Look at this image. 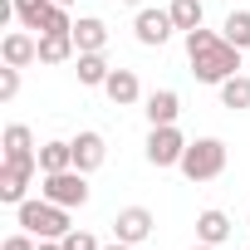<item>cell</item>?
<instances>
[{
	"mask_svg": "<svg viewBox=\"0 0 250 250\" xmlns=\"http://www.w3.org/2000/svg\"><path fill=\"white\" fill-rule=\"evenodd\" d=\"M74 74H79V83L103 88V83H108V74H113V64H108L103 54H79V59H74Z\"/></svg>",
	"mask_w": 250,
	"mask_h": 250,
	"instance_id": "e0dca14e",
	"label": "cell"
},
{
	"mask_svg": "<svg viewBox=\"0 0 250 250\" xmlns=\"http://www.w3.org/2000/svg\"><path fill=\"white\" fill-rule=\"evenodd\" d=\"M103 93H108V103H113V108H133V103L143 98V83H138V74H133V69H113V74H108V83H103Z\"/></svg>",
	"mask_w": 250,
	"mask_h": 250,
	"instance_id": "30bf717a",
	"label": "cell"
},
{
	"mask_svg": "<svg viewBox=\"0 0 250 250\" xmlns=\"http://www.w3.org/2000/svg\"><path fill=\"white\" fill-rule=\"evenodd\" d=\"M0 143H5V162H30V157H40V147H35V133L25 128V123H10Z\"/></svg>",
	"mask_w": 250,
	"mask_h": 250,
	"instance_id": "5bb4252c",
	"label": "cell"
},
{
	"mask_svg": "<svg viewBox=\"0 0 250 250\" xmlns=\"http://www.w3.org/2000/svg\"><path fill=\"white\" fill-rule=\"evenodd\" d=\"M196 240H206V245H221V240H230V216L226 211H201L196 216Z\"/></svg>",
	"mask_w": 250,
	"mask_h": 250,
	"instance_id": "2e32d148",
	"label": "cell"
},
{
	"mask_svg": "<svg viewBox=\"0 0 250 250\" xmlns=\"http://www.w3.org/2000/svg\"><path fill=\"white\" fill-rule=\"evenodd\" d=\"M143 113H147V123H152V128H167V123H177V113H182V98H177L172 88H152Z\"/></svg>",
	"mask_w": 250,
	"mask_h": 250,
	"instance_id": "7c38bea8",
	"label": "cell"
},
{
	"mask_svg": "<svg viewBox=\"0 0 250 250\" xmlns=\"http://www.w3.org/2000/svg\"><path fill=\"white\" fill-rule=\"evenodd\" d=\"M172 25L182 30V35H191V30H201V20H206V10H201V0H172Z\"/></svg>",
	"mask_w": 250,
	"mask_h": 250,
	"instance_id": "d6986e66",
	"label": "cell"
},
{
	"mask_svg": "<svg viewBox=\"0 0 250 250\" xmlns=\"http://www.w3.org/2000/svg\"><path fill=\"white\" fill-rule=\"evenodd\" d=\"M191 250H216V245H206V240H201V245H191Z\"/></svg>",
	"mask_w": 250,
	"mask_h": 250,
	"instance_id": "f1b7e54d",
	"label": "cell"
},
{
	"mask_svg": "<svg viewBox=\"0 0 250 250\" xmlns=\"http://www.w3.org/2000/svg\"><path fill=\"white\" fill-rule=\"evenodd\" d=\"M0 250H40V240H35L30 230H20V235H10V240L0 245Z\"/></svg>",
	"mask_w": 250,
	"mask_h": 250,
	"instance_id": "484cf974",
	"label": "cell"
},
{
	"mask_svg": "<svg viewBox=\"0 0 250 250\" xmlns=\"http://www.w3.org/2000/svg\"><path fill=\"white\" fill-rule=\"evenodd\" d=\"M74 143V167L79 172H98L103 167V157H108V143H103V133H79V138H69Z\"/></svg>",
	"mask_w": 250,
	"mask_h": 250,
	"instance_id": "9c48e42d",
	"label": "cell"
},
{
	"mask_svg": "<svg viewBox=\"0 0 250 250\" xmlns=\"http://www.w3.org/2000/svg\"><path fill=\"white\" fill-rule=\"evenodd\" d=\"M54 5H74V0H54Z\"/></svg>",
	"mask_w": 250,
	"mask_h": 250,
	"instance_id": "4dcf8cb0",
	"label": "cell"
},
{
	"mask_svg": "<svg viewBox=\"0 0 250 250\" xmlns=\"http://www.w3.org/2000/svg\"><path fill=\"white\" fill-rule=\"evenodd\" d=\"M74 44H79V54H103V44H108V25H103L98 15L74 20Z\"/></svg>",
	"mask_w": 250,
	"mask_h": 250,
	"instance_id": "4fadbf2b",
	"label": "cell"
},
{
	"mask_svg": "<svg viewBox=\"0 0 250 250\" xmlns=\"http://www.w3.org/2000/svg\"><path fill=\"white\" fill-rule=\"evenodd\" d=\"M15 93H20V69H15V64H5V69H0V98L10 103Z\"/></svg>",
	"mask_w": 250,
	"mask_h": 250,
	"instance_id": "cb8c5ba5",
	"label": "cell"
},
{
	"mask_svg": "<svg viewBox=\"0 0 250 250\" xmlns=\"http://www.w3.org/2000/svg\"><path fill=\"white\" fill-rule=\"evenodd\" d=\"M221 35H226L235 49H250V10H230L226 25H221Z\"/></svg>",
	"mask_w": 250,
	"mask_h": 250,
	"instance_id": "44dd1931",
	"label": "cell"
},
{
	"mask_svg": "<svg viewBox=\"0 0 250 250\" xmlns=\"http://www.w3.org/2000/svg\"><path fill=\"white\" fill-rule=\"evenodd\" d=\"M69 59H79L74 35H40V64H69Z\"/></svg>",
	"mask_w": 250,
	"mask_h": 250,
	"instance_id": "9a60e30c",
	"label": "cell"
},
{
	"mask_svg": "<svg viewBox=\"0 0 250 250\" xmlns=\"http://www.w3.org/2000/svg\"><path fill=\"white\" fill-rule=\"evenodd\" d=\"M0 59L15 64V69H25V64H35V59H40V40H30L25 30H10L5 40H0Z\"/></svg>",
	"mask_w": 250,
	"mask_h": 250,
	"instance_id": "8fae6325",
	"label": "cell"
},
{
	"mask_svg": "<svg viewBox=\"0 0 250 250\" xmlns=\"http://www.w3.org/2000/svg\"><path fill=\"white\" fill-rule=\"evenodd\" d=\"M216 88H221V108H235V113L250 108V79H245V74H230V79L216 83Z\"/></svg>",
	"mask_w": 250,
	"mask_h": 250,
	"instance_id": "ffe728a7",
	"label": "cell"
},
{
	"mask_svg": "<svg viewBox=\"0 0 250 250\" xmlns=\"http://www.w3.org/2000/svg\"><path fill=\"white\" fill-rule=\"evenodd\" d=\"M35 172H40V157H30V162H5V167H0V201L20 206L25 191H30V182H35Z\"/></svg>",
	"mask_w": 250,
	"mask_h": 250,
	"instance_id": "8992f818",
	"label": "cell"
},
{
	"mask_svg": "<svg viewBox=\"0 0 250 250\" xmlns=\"http://www.w3.org/2000/svg\"><path fill=\"white\" fill-rule=\"evenodd\" d=\"M118 5H143V0H118Z\"/></svg>",
	"mask_w": 250,
	"mask_h": 250,
	"instance_id": "f546056e",
	"label": "cell"
},
{
	"mask_svg": "<svg viewBox=\"0 0 250 250\" xmlns=\"http://www.w3.org/2000/svg\"><path fill=\"white\" fill-rule=\"evenodd\" d=\"M15 216H20V230H30L35 240H64L74 226H69V206H54L49 196H40V201H20L15 206Z\"/></svg>",
	"mask_w": 250,
	"mask_h": 250,
	"instance_id": "7a4b0ae2",
	"label": "cell"
},
{
	"mask_svg": "<svg viewBox=\"0 0 250 250\" xmlns=\"http://www.w3.org/2000/svg\"><path fill=\"white\" fill-rule=\"evenodd\" d=\"M10 5H15V15H20L25 30H40L44 25V10L54 5V0H10Z\"/></svg>",
	"mask_w": 250,
	"mask_h": 250,
	"instance_id": "7402d4cb",
	"label": "cell"
},
{
	"mask_svg": "<svg viewBox=\"0 0 250 250\" xmlns=\"http://www.w3.org/2000/svg\"><path fill=\"white\" fill-rule=\"evenodd\" d=\"M226 172V143L221 138H196V143H187V152H182V177L187 182H211V177H221Z\"/></svg>",
	"mask_w": 250,
	"mask_h": 250,
	"instance_id": "3957f363",
	"label": "cell"
},
{
	"mask_svg": "<svg viewBox=\"0 0 250 250\" xmlns=\"http://www.w3.org/2000/svg\"><path fill=\"white\" fill-rule=\"evenodd\" d=\"M40 35H74L69 5H49V10H44V25H40Z\"/></svg>",
	"mask_w": 250,
	"mask_h": 250,
	"instance_id": "603a6c76",
	"label": "cell"
},
{
	"mask_svg": "<svg viewBox=\"0 0 250 250\" xmlns=\"http://www.w3.org/2000/svg\"><path fill=\"white\" fill-rule=\"evenodd\" d=\"M182 152H187V138H182L177 123L147 133V162H152V167H182Z\"/></svg>",
	"mask_w": 250,
	"mask_h": 250,
	"instance_id": "5b68a950",
	"label": "cell"
},
{
	"mask_svg": "<svg viewBox=\"0 0 250 250\" xmlns=\"http://www.w3.org/2000/svg\"><path fill=\"white\" fill-rule=\"evenodd\" d=\"M172 10H138V20H133V35H138V44H147V49H162L167 40H172Z\"/></svg>",
	"mask_w": 250,
	"mask_h": 250,
	"instance_id": "52a82bcc",
	"label": "cell"
},
{
	"mask_svg": "<svg viewBox=\"0 0 250 250\" xmlns=\"http://www.w3.org/2000/svg\"><path fill=\"white\" fill-rule=\"evenodd\" d=\"M245 226H250V221H245Z\"/></svg>",
	"mask_w": 250,
	"mask_h": 250,
	"instance_id": "1f68e13d",
	"label": "cell"
},
{
	"mask_svg": "<svg viewBox=\"0 0 250 250\" xmlns=\"http://www.w3.org/2000/svg\"><path fill=\"white\" fill-rule=\"evenodd\" d=\"M187 59H191L196 83H226L240 69V49L226 35H211V30H191L187 35Z\"/></svg>",
	"mask_w": 250,
	"mask_h": 250,
	"instance_id": "6da1fadb",
	"label": "cell"
},
{
	"mask_svg": "<svg viewBox=\"0 0 250 250\" xmlns=\"http://www.w3.org/2000/svg\"><path fill=\"white\" fill-rule=\"evenodd\" d=\"M83 177H88V172H79V167H69V172H49L40 191H44L54 206H69V211H74V206H88V182H83Z\"/></svg>",
	"mask_w": 250,
	"mask_h": 250,
	"instance_id": "277c9868",
	"label": "cell"
},
{
	"mask_svg": "<svg viewBox=\"0 0 250 250\" xmlns=\"http://www.w3.org/2000/svg\"><path fill=\"white\" fill-rule=\"evenodd\" d=\"M64 250H103V245H98L88 230H69V235H64Z\"/></svg>",
	"mask_w": 250,
	"mask_h": 250,
	"instance_id": "d4e9b609",
	"label": "cell"
},
{
	"mask_svg": "<svg viewBox=\"0 0 250 250\" xmlns=\"http://www.w3.org/2000/svg\"><path fill=\"white\" fill-rule=\"evenodd\" d=\"M69 167H74V143H44V147H40V177L69 172Z\"/></svg>",
	"mask_w": 250,
	"mask_h": 250,
	"instance_id": "ac0fdd59",
	"label": "cell"
},
{
	"mask_svg": "<svg viewBox=\"0 0 250 250\" xmlns=\"http://www.w3.org/2000/svg\"><path fill=\"white\" fill-rule=\"evenodd\" d=\"M40 250H64V240H40Z\"/></svg>",
	"mask_w": 250,
	"mask_h": 250,
	"instance_id": "4316f807",
	"label": "cell"
},
{
	"mask_svg": "<svg viewBox=\"0 0 250 250\" xmlns=\"http://www.w3.org/2000/svg\"><path fill=\"white\" fill-rule=\"evenodd\" d=\"M152 211L147 206H128V211H118L113 216V240H128V245H143L147 235H152Z\"/></svg>",
	"mask_w": 250,
	"mask_h": 250,
	"instance_id": "ba28073f",
	"label": "cell"
},
{
	"mask_svg": "<svg viewBox=\"0 0 250 250\" xmlns=\"http://www.w3.org/2000/svg\"><path fill=\"white\" fill-rule=\"evenodd\" d=\"M103 250H133V245H128V240H113V245H103Z\"/></svg>",
	"mask_w": 250,
	"mask_h": 250,
	"instance_id": "83f0119b",
	"label": "cell"
}]
</instances>
